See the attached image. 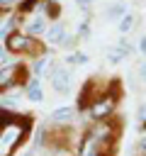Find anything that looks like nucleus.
<instances>
[{"label":"nucleus","instance_id":"0eeeda50","mask_svg":"<svg viewBox=\"0 0 146 156\" xmlns=\"http://www.w3.org/2000/svg\"><path fill=\"white\" fill-rule=\"evenodd\" d=\"M44 78L51 83V88H54L56 93H68V90H71V85H73V73H71L66 66L56 63L54 58H51V63L46 66Z\"/></svg>","mask_w":146,"mask_h":156},{"label":"nucleus","instance_id":"423d86ee","mask_svg":"<svg viewBox=\"0 0 146 156\" xmlns=\"http://www.w3.org/2000/svg\"><path fill=\"white\" fill-rule=\"evenodd\" d=\"M117 102H119V85H114L112 90H107L105 95H100V98L85 110V117H90L92 122H95V119L114 117V112H117Z\"/></svg>","mask_w":146,"mask_h":156},{"label":"nucleus","instance_id":"2eb2a0df","mask_svg":"<svg viewBox=\"0 0 146 156\" xmlns=\"http://www.w3.org/2000/svg\"><path fill=\"white\" fill-rule=\"evenodd\" d=\"M124 12H127V2L124 0H114V2H109L105 7V17L107 20H119Z\"/></svg>","mask_w":146,"mask_h":156},{"label":"nucleus","instance_id":"7ed1b4c3","mask_svg":"<svg viewBox=\"0 0 146 156\" xmlns=\"http://www.w3.org/2000/svg\"><path fill=\"white\" fill-rule=\"evenodd\" d=\"M5 46L12 56H29L36 58L41 54H46V46L39 41V37H29L24 29H15L5 37Z\"/></svg>","mask_w":146,"mask_h":156},{"label":"nucleus","instance_id":"b1692460","mask_svg":"<svg viewBox=\"0 0 146 156\" xmlns=\"http://www.w3.org/2000/svg\"><path fill=\"white\" fill-rule=\"evenodd\" d=\"M136 73H139V80H144V83H146V61H141V63H139Z\"/></svg>","mask_w":146,"mask_h":156},{"label":"nucleus","instance_id":"f257e3e1","mask_svg":"<svg viewBox=\"0 0 146 156\" xmlns=\"http://www.w3.org/2000/svg\"><path fill=\"white\" fill-rule=\"evenodd\" d=\"M122 124L114 117L95 119L80 136L75 156H114Z\"/></svg>","mask_w":146,"mask_h":156},{"label":"nucleus","instance_id":"1a4fd4ad","mask_svg":"<svg viewBox=\"0 0 146 156\" xmlns=\"http://www.w3.org/2000/svg\"><path fill=\"white\" fill-rule=\"evenodd\" d=\"M75 115H78V110L73 105H63V107H56L49 115V122L51 124H73L75 122Z\"/></svg>","mask_w":146,"mask_h":156},{"label":"nucleus","instance_id":"a878e982","mask_svg":"<svg viewBox=\"0 0 146 156\" xmlns=\"http://www.w3.org/2000/svg\"><path fill=\"white\" fill-rule=\"evenodd\" d=\"M136 117H139L141 122H146V102H144V105H139V110H136Z\"/></svg>","mask_w":146,"mask_h":156},{"label":"nucleus","instance_id":"39448f33","mask_svg":"<svg viewBox=\"0 0 146 156\" xmlns=\"http://www.w3.org/2000/svg\"><path fill=\"white\" fill-rule=\"evenodd\" d=\"M29 66L19 63V61H10L5 66H0V95L7 90H15L17 85H24L29 80Z\"/></svg>","mask_w":146,"mask_h":156},{"label":"nucleus","instance_id":"6e6552de","mask_svg":"<svg viewBox=\"0 0 146 156\" xmlns=\"http://www.w3.org/2000/svg\"><path fill=\"white\" fill-rule=\"evenodd\" d=\"M46 27H49V17L44 15L41 7L32 10L29 15H22V29H24L29 37H39V34H44Z\"/></svg>","mask_w":146,"mask_h":156},{"label":"nucleus","instance_id":"f8f14e48","mask_svg":"<svg viewBox=\"0 0 146 156\" xmlns=\"http://www.w3.org/2000/svg\"><path fill=\"white\" fill-rule=\"evenodd\" d=\"M24 95H27L32 102H41V100H44V88H41V78H39V76H34V78H29V80L24 83Z\"/></svg>","mask_w":146,"mask_h":156},{"label":"nucleus","instance_id":"f03ea898","mask_svg":"<svg viewBox=\"0 0 146 156\" xmlns=\"http://www.w3.org/2000/svg\"><path fill=\"white\" fill-rule=\"evenodd\" d=\"M32 115H15L12 119L0 124V156H15L19 151V146L27 141L29 132H32Z\"/></svg>","mask_w":146,"mask_h":156},{"label":"nucleus","instance_id":"ddd939ff","mask_svg":"<svg viewBox=\"0 0 146 156\" xmlns=\"http://www.w3.org/2000/svg\"><path fill=\"white\" fill-rule=\"evenodd\" d=\"M136 22H139V17H136L134 12H129V10H127V12L117 20V29H119V34H129V32L136 27Z\"/></svg>","mask_w":146,"mask_h":156},{"label":"nucleus","instance_id":"5701e85b","mask_svg":"<svg viewBox=\"0 0 146 156\" xmlns=\"http://www.w3.org/2000/svg\"><path fill=\"white\" fill-rule=\"evenodd\" d=\"M73 2H75V5L80 7V10H85V12H88V10H90V7L95 5V0H73Z\"/></svg>","mask_w":146,"mask_h":156},{"label":"nucleus","instance_id":"9b49d317","mask_svg":"<svg viewBox=\"0 0 146 156\" xmlns=\"http://www.w3.org/2000/svg\"><path fill=\"white\" fill-rule=\"evenodd\" d=\"M129 54H131V44H129V41H127L124 37H122L117 46H112V49H107V61L117 66V63H122V61H124V58H127Z\"/></svg>","mask_w":146,"mask_h":156},{"label":"nucleus","instance_id":"4468645a","mask_svg":"<svg viewBox=\"0 0 146 156\" xmlns=\"http://www.w3.org/2000/svg\"><path fill=\"white\" fill-rule=\"evenodd\" d=\"M51 63V56L49 54H41V56H36L34 61H32V66H29V71H32V76H39V78H44V73H46V66Z\"/></svg>","mask_w":146,"mask_h":156},{"label":"nucleus","instance_id":"9d476101","mask_svg":"<svg viewBox=\"0 0 146 156\" xmlns=\"http://www.w3.org/2000/svg\"><path fill=\"white\" fill-rule=\"evenodd\" d=\"M66 37H68V34H66V27L56 20L51 27H46V32H44V44H49V46H61Z\"/></svg>","mask_w":146,"mask_h":156},{"label":"nucleus","instance_id":"6ab92c4d","mask_svg":"<svg viewBox=\"0 0 146 156\" xmlns=\"http://www.w3.org/2000/svg\"><path fill=\"white\" fill-rule=\"evenodd\" d=\"M39 2H41V0H19V2H17V12H19V15H29L32 10L39 7Z\"/></svg>","mask_w":146,"mask_h":156},{"label":"nucleus","instance_id":"dca6fc26","mask_svg":"<svg viewBox=\"0 0 146 156\" xmlns=\"http://www.w3.org/2000/svg\"><path fill=\"white\" fill-rule=\"evenodd\" d=\"M39 7H41V10H44V15H46L49 20H54V22L61 17V5H58L56 0H41V2H39Z\"/></svg>","mask_w":146,"mask_h":156},{"label":"nucleus","instance_id":"f3484780","mask_svg":"<svg viewBox=\"0 0 146 156\" xmlns=\"http://www.w3.org/2000/svg\"><path fill=\"white\" fill-rule=\"evenodd\" d=\"M63 61H66V66H85L90 61V56L85 51H71V54L63 56Z\"/></svg>","mask_w":146,"mask_h":156},{"label":"nucleus","instance_id":"aec40b11","mask_svg":"<svg viewBox=\"0 0 146 156\" xmlns=\"http://www.w3.org/2000/svg\"><path fill=\"white\" fill-rule=\"evenodd\" d=\"M90 32H92V27H90V20L85 17V20L78 24V32H75V37L83 41V39H88V37H90Z\"/></svg>","mask_w":146,"mask_h":156},{"label":"nucleus","instance_id":"4be33fe9","mask_svg":"<svg viewBox=\"0 0 146 156\" xmlns=\"http://www.w3.org/2000/svg\"><path fill=\"white\" fill-rule=\"evenodd\" d=\"M10 61H15V58H10V51H7L5 41H0V66H5V63H10Z\"/></svg>","mask_w":146,"mask_h":156},{"label":"nucleus","instance_id":"20e7f679","mask_svg":"<svg viewBox=\"0 0 146 156\" xmlns=\"http://www.w3.org/2000/svg\"><path fill=\"white\" fill-rule=\"evenodd\" d=\"M117 83L114 80H109V78H102V76H92V78H88L85 83H83V88H80V93H78V102H75V110L78 112H83L85 115V110L100 98V95H105L107 90H112Z\"/></svg>","mask_w":146,"mask_h":156},{"label":"nucleus","instance_id":"412c9836","mask_svg":"<svg viewBox=\"0 0 146 156\" xmlns=\"http://www.w3.org/2000/svg\"><path fill=\"white\" fill-rule=\"evenodd\" d=\"M17 2H19V0H0V12H2V15L15 12V10H17Z\"/></svg>","mask_w":146,"mask_h":156},{"label":"nucleus","instance_id":"a211bd4d","mask_svg":"<svg viewBox=\"0 0 146 156\" xmlns=\"http://www.w3.org/2000/svg\"><path fill=\"white\" fill-rule=\"evenodd\" d=\"M0 105H2V107H10V110H17V105H19V95H15L12 90H7V93H2Z\"/></svg>","mask_w":146,"mask_h":156},{"label":"nucleus","instance_id":"393cba45","mask_svg":"<svg viewBox=\"0 0 146 156\" xmlns=\"http://www.w3.org/2000/svg\"><path fill=\"white\" fill-rule=\"evenodd\" d=\"M139 51H141V54L146 56V32H144V34L139 37Z\"/></svg>","mask_w":146,"mask_h":156}]
</instances>
